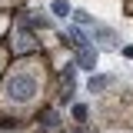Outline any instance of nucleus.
Returning a JSON list of instances; mask_svg holds the SVG:
<instances>
[{"instance_id":"f257e3e1","label":"nucleus","mask_w":133,"mask_h":133,"mask_svg":"<svg viewBox=\"0 0 133 133\" xmlns=\"http://www.w3.org/2000/svg\"><path fill=\"white\" fill-rule=\"evenodd\" d=\"M77 63H80L83 70H93V66H97V50L93 47H77Z\"/></svg>"},{"instance_id":"f03ea898","label":"nucleus","mask_w":133,"mask_h":133,"mask_svg":"<svg viewBox=\"0 0 133 133\" xmlns=\"http://www.w3.org/2000/svg\"><path fill=\"white\" fill-rule=\"evenodd\" d=\"M50 10H53V14H57V17H66V14H73V10L66 7L63 0H53V3H50Z\"/></svg>"},{"instance_id":"7ed1b4c3","label":"nucleus","mask_w":133,"mask_h":133,"mask_svg":"<svg viewBox=\"0 0 133 133\" xmlns=\"http://www.w3.org/2000/svg\"><path fill=\"white\" fill-rule=\"evenodd\" d=\"M103 87H110V77H93L90 80V90H103Z\"/></svg>"}]
</instances>
